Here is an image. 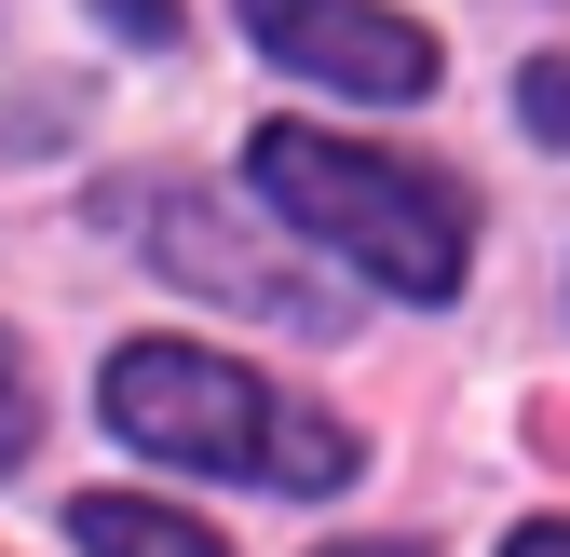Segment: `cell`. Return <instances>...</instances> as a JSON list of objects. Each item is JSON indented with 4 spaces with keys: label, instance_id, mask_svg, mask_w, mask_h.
<instances>
[{
    "label": "cell",
    "instance_id": "cell-4",
    "mask_svg": "<svg viewBox=\"0 0 570 557\" xmlns=\"http://www.w3.org/2000/svg\"><path fill=\"white\" fill-rule=\"evenodd\" d=\"M68 544H82V557H232L204 517L136 504V490H82V504H68Z\"/></svg>",
    "mask_w": 570,
    "mask_h": 557
},
{
    "label": "cell",
    "instance_id": "cell-6",
    "mask_svg": "<svg viewBox=\"0 0 570 557\" xmlns=\"http://www.w3.org/2000/svg\"><path fill=\"white\" fill-rule=\"evenodd\" d=\"M517 109H530V136H570V55H543V68H530Z\"/></svg>",
    "mask_w": 570,
    "mask_h": 557
},
{
    "label": "cell",
    "instance_id": "cell-10",
    "mask_svg": "<svg viewBox=\"0 0 570 557\" xmlns=\"http://www.w3.org/2000/svg\"><path fill=\"white\" fill-rule=\"evenodd\" d=\"M543 436H557V449H570V408H557V422H543Z\"/></svg>",
    "mask_w": 570,
    "mask_h": 557
},
{
    "label": "cell",
    "instance_id": "cell-1",
    "mask_svg": "<svg viewBox=\"0 0 570 557\" xmlns=\"http://www.w3.org/2000/svg\"><path fill=\"white\" fill-rule=\"evenodd\" d=\"M245 177L285 232L340 245L353 272H381L394 300H449L462 258H475V204L435 177V164H394V150H353L326 123H258L245 136Z\"/></svg>",
    "mask_w": 570,
    "mask_h": 557
},
{
    "label": "cell",
    "instance_id": "cell-7",
    "mask_svg": "<svg viewBox=\"0 0 570 557\" xmlns=\"http://www.w3.org/2000/svg\"><path fill=\"white\" fill-rule=\"evenodd\" d=\"M109 14H122V28H150V41H164V28H177V0H109Z\"/></svg>",
    "mask_w": 570,
    "mask_h": 557
},
{
    "label": "cell",
    "instance_id": "cell-2",
    "mask_svg": "<svg viewBox=\"0 0 570 557\" xmlns=\"http://www.w3.org/2000/svg\"><path fill=\"white\" fill-rule=\"evenodd\" d=\"M109 422L150 462H190V476H258V490H340L353 476V436L326 408H285L258 368L204 354V340H122L109 354Z\"/></svg>",
    "mask_w": 570,
    "mask_h": 557
},
{
    "label": "cell",
    "instance_id": "cell-3",
    "mask_svg": "<svg viewBox=\"0 0 570 557\" xmlns=\"http://www.w3.org/2000/svg\"><path fill=\"white\" fill-rule=\"evenodd\" d=\"M245 28L272 68L299 82H340V96H435V41L381 0H245Z\"/></svg>",
    "mask_w": 570,
    "mask_h": 557
},
{
    "label": "cell",
    "instance_id": "cell-8",
    "mask_svg": "<svg viewBox=\"0 0 570 557\" xmlns=\"http://www.w3.org/2000/svg\"><path fill=\"white\" fill-rule=\"evenodd\" d=\"M503 557H570V530H557V517H543V530H517V544H503Z\"/></svg>",
    "mask_w": 570,
    "mask_h": 557
},
{
    "label": "cell",
    "instance_id": "cell-9",
    "mask_svg": "<svg viewBox=\"0 0 570 557\" xmlns=\"http://www.w3.org/2000/svg\"><path fill=\"white\" fill-rule=\"evenodd\" d=\"M326 557H421V544H326Z\"/></svg>",
    "mask_w": 570,
    "mask_h": 557
},
{
    "label": "cell",
    "instance_id": "cell-5",
    "mask_svg": "<svg viewBox=\"0 0 570 557\" xmlns=\"http://www.w3.org/2000/svg\"><path fill=\"white\" fill-rule=\"evenodd\" d=\"M28 436H41V394H28V354L0 340V462H28Z\"/></svg>",
    "mask_w": 570,
    "mask_h": 557
}]
</instances>
